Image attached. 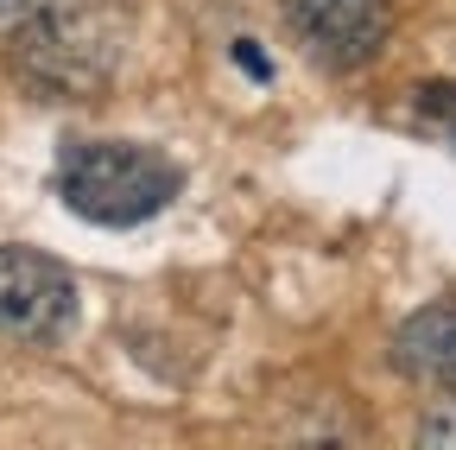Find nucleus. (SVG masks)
<instances>
[{
  "mask_svg": "<svg viewBox=\"0 0 456 450\" xmlns=\"http://www.w3.org/2000/svg\"><path fill=\"white\" fill-rule=\"evenodd\" d=\"M134 7L127 0H45V7L7 38L13 70L45 102H89L127 64Z\"/></svg>",
  "mask_w": 456,
  "mask_h": 450,
  "instance_id": "obj_1",
  "label": "nucleus"
},
{
  "mask_svg": "<svg viewBox=\"0 0 456 450\" xmlns=\"http://www.w3.org/2000/svg\"><path fill=\"white\" fill-rule=\"evenodd\" d=\"M393 0H285V26L323 70H362L393 38Z\"/></svg>",
  "mask_w": 456,
  "mask_h": 450,
  "instance_id": "obj_4",
  "label": "nucleus"
},
{
  "mask_svg": "<svg viewBox=\"0 0 456 450\" xmlns=\"http://www.w3.org/2000/svg\"><path fill=\"white\" fill-rule=\"evenodd\" d=\"M412 115H419V127L456 140V83H425V89H412Z\"/></svg>",
  "mask_w": 456,
  "mask_h": 450,
  "instance_id": "obj_6",
  "label": "nucleus"
},
{
  "mask_svg": "<svg viewBox=\"0 0 456 450\" xmlns=\"http://www.w3.org/2000/svg\"><path fill=\"white\" fill-rule=\"evenodd\" d=\"M77 273L38 248H0V336L13 343H57L77 330Z\"/></svg>",
  "mask_w": 456,
  "mask_h": 450,
  "instance_id": "obj_3",
  "label": "nucleus"
},
{
  "mask_svg": "<svg viewBox=\"0 0 456 450\" xmlns=\"http://www.w3.org/2000/svg\"><path fill=\"white\" fill-rule=\"evenodd\" d=\"M393 368L437 393L456 387V299H437L393 330Z\"/></svg>",
  "mask_w": 456,
  "mask_h": 450,
  "instance_id": "obj_5",
  "label": "nucleus"
},
{
  "mask_svg": "<svg viewBox=\"0 0 456 450\" xmlns=\"http://www.w3.org/2000/svg\"><path fill=\"white\" fill-rule=\"evenodd\" d=\"M178 191L184 172L140 140H70L57 159V197L102 229H134V222L159 216Z\"/></svg>",
  "mask_w": 456,
  "mask_h": 450,
  "instance_id": "obj_2",
  "label": "nucleus"
},
{
  "mask_svg": "<svg viewBox=\"0 0 456 450\" xmlns=\"http://www.w3.org/2000/svg\"><path fill=\"white\" fill-rule=\"evenodd\" d=\"M38 7H45V0H0V38H13Z\"/></svg>",
  "mask_w": 456,
  "mask_h": 450,
  "instance_id": "obj_8",
  "label": "nucleus"
},
{
  "mask_svg": "<svg viewBox=\"0 0 456 450\" xmlns=\"http://www.w3.org/2000/svg\"><path fill=\"white\" fill-rule=\"evenodd\" d=\"M419 438H425V444H456V387H450V400L419 425Z\"/></svg>",
  "mask_w": 456,
  "mask_h": 450,
  "instance_id": "obj_7",
  "label": "nucleus"
}]
</instances>
